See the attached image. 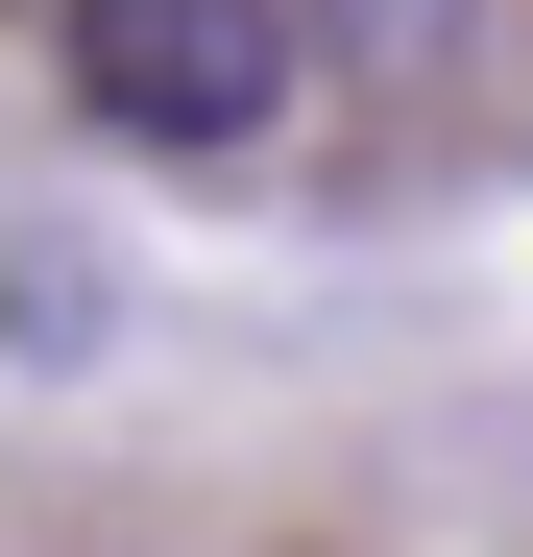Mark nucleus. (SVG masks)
<instances>
[{"label": "nucleus", "instance_id": "1", "mask_svg": "<svg viewBox=\"0 0 533 557\" xmlns=\"http://www.w3.org/2000/svg\"><path fill=\"white\" fill-rule=\"evenodd\" d=\"M73 98L122 146H266L292 122V0H73Z\"/></svg>", "mask_w": 533, "mask_h": 557}, {"label": "nucleus", "instance_id": "2", "mask_svg": "<svg viewBox=\"0 0 533 557\" xmlns=\"http://www.w3.org/2000/svg\"><path fill=\"white\" fill-rule=\"evenodd\" d=\"M292 49H339L364 98H412V73H461V0H292Z\"/></svg>", "mask_w": 533, "mask_h": 557}]
</instances>
